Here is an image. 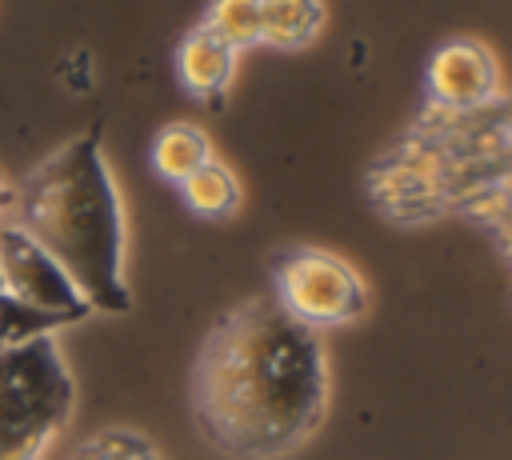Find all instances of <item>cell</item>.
<instances>
[{
    "instance_id": "obj_1",
    "label": "cell",
    "mask_w": 512,
    "mask_h": 460,
    "mask_svg": "<svg viewBox=\"0 0 512 460\" xmlns=\"http://www.w3.org/2000/svg\"><path fill=\"white\" fill-rule=\"evenodd\" d=\"M324 404V348L276 296L232 308L196 356L192 408L224 456L276 460L300 448L324 420Z\"/></svg>"
},
{
    "instance_id": "obj_2",
    "label": "cell",
    "mask_w": 512,
    "mask_h": 460,
    "mask_svg": "<svg viewBox=\"0 0 512 460\" xmlns=\"http://www.w3.org/2000/svg\"><path fill=\"white\" fill-rule=\"evenodd\" d=\"M12 212V224L64 264L92 312H128L124 212L96 132L72 136L40 160L12 192Z\"/></svg>"
},
{
    "instance_id": "obj_3",
    "label": "cell",
    "mask_w": 512,
    "mask_h": 460,
    "mask_svg": "<svg viewBox=\"0 0 512 460\" xmlns=\"http://www.w3.org/2000/svg\"><path fill=\"white\" fill-rule=\"evenodd\" d=\"M72 404L76 384L52 332L0 348V460H40Z\"/></svg>"
},
{
    "instance_id": "obj_4",
    "label": "cell",
    "mask_w": 512,
    "mask_h": 460,
    "mask_svg": "<svg viewBox=\"0 0 512 460\" xmlns=\"http://www.w3.org/2000/svg\"><path fill=\"white\" fill-rule=\"evenodd\" d=\"M276 304L304 328L352 324L368 312V288L352 264L332 252L300 248L276 272Z\"/></svg>"
},
{
    "instance_id": "obj_5",
    "label": "cell",
    "mask_w": 512,
    "mask_h": 460,
    "mask_svg": "<svg viewBox=\"0 0 512 460\" xmlns=\"http://www.w3.org/2000/svg\"><path fill=\"white\" fill-rule=\"evenodd\" d=\"M0 284L20 308L44 316L52 328L84 320L92 312L64 264L20 224H0Z\"/></svg>"
},
{
    "instance_id": "obj_6",
    "label": "cell",
    "mask_w": 512,
    "mask_h": 460,
    "mask_svg": "<svg viewBox=\"0 0 512 460\" xmlns=\"http://www.w3.org/2000/svg\"><path fill=\"white\" fill-rule=\"evenodd\" d=\"M500 88V68L492 52L476 40L444 44L428 64V92L448 108H476Z\"/></svg>"
},
{
    "instance_id": "obj_7",
    "label": "cell",
    "mask_w": 512,
    "mask_h": 460,
    "mask_svg": "<svg viewBox=\"0 0 512 460\" xmlns=\"http://www.w3.org/2000/svg\"><path fill=\"white\" fill-rule=\"evenodd\" d=\"M176 72H180V84L192 92V96H220L236 72V48L224 44L212 28H196L180 40V52H176Z\"/></svg>"
},
{
    "instance_id": "obj_8",
    "label": "cell",
    "mask_w": 512,
    "mask_h": 460,
    "mask_svg": "<svg viewBox=\"0 0 512 460\" xmlns=\"http://www.w3.org/2000/svg\"><path fill=\"white\" fill-rule=\"evenodd\" d=\"M208 160H212V144L196 124H168L152 140V168L172 184H184Z\"/></svg>"
},
{
    "instance_id": "obj_9",
    "label": "cell",
    "mask_w": 512,
    "mask_h": 460,
    "mask_svg": "<svg viewBox=\"0 0 512 460\" xmlns=\"http://www.w3.org/2000/svg\"><path fill=\"white\" fill-rule=\"evenodd\" d=\"M324 24L320 0H260V40L276 48L308 44Z\"/></svg>"
},
{
    "instance_id": "obj_10",
    "label": "cell",
    "mask_w": 512,
    "mask_h": 460,
    "mask_svg": "<svg viewBox=\"0 0 512 460\" xmlns=\"http://www.w3.org/2000/svg\"><path fill=\"white\" fill-rule=\"evenodd\" d=\"M180 196L184 204L196 212V216H208V220H220V216H232L240 208V180L228 164L220 160H208L200 164L184 184H180Z\"/></svg>"
},
{
    "instance_id": "obj_11",
    "label": "cell",
    "mask_w": 512,
    "mask_h": 460,
    "mask_svg": "<svg viewBox=\"0 0 512 460\" xmlns=\"http://www.w3.org/2000/svg\"><path fill=\"white\" fill-rule=\"evenodd\" d=\"M204 28L240 52L260 40V0H212Z\"/></svg>"
},
{
    "instance_id": "obj_12",
    "label": "cell",
    "mask_w": 512,
    "mask_h": 460,
    "mask_svg": "<svg viewBox=\"0 0 512 460\" xmlns=\"http://www.w3.org/2000/svg\"><path fill=\"white\" fill-rule=\"evenodd\" d=\"M68 460H160V456L136 432H100V436L84 440Z\"/></svg>"
},
{
    "instance_id": "obj_13",
    "label": "cell",
    "mask_w": 512,
    "mask_h": 460,
    "mask_svg": "<svg viewBox=\"0 0 512 460\" xmlns=\"http://www.w3.org/2000/svg\"><path fill=\"white\" fill-rule=\"evenodd\" d=\"M44 332H56V328H52L44 316L20 308V304L4 292V284H0V348H12V344H20V340L44 336Z\"/></svg>"
},
{
    "instance_id": "obj_14",
    "label": "cell",
    "mask_w": 512,
    "mask_h": 460,
    "mask_svg": "<svg viewBox=\"0 0 512 460\" xmlns=\"http://www.w3.org/2000/svg\"><path fill=\"white\" fill-rule=\"evenodd\" d=\"M4 212H12V188L0 180V216H4Z\"/></svg>"
}]
</instances>
